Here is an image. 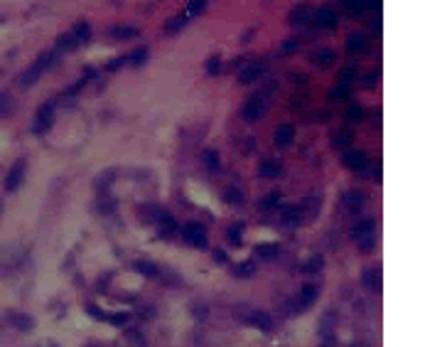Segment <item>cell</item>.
I'll use <instances>...</instances> for the list:
<instances>
[{
    "label": "cell",
    "instance_id": "7",
    "mask_svg": "<svg viewBox=\"0 0 425 347\" xmlns=\"http://www.w3.org/2000/svg\"><path fill=\"white\" fill-rule=\"evenodd\" d=\"M344 165L349 168V170H364L366 165H369V158H366V153H361V151H347L344 153Z\"/></svg>",
    "mask_w": 425,
    "mask_h": 347
},
{
    "label": "cell",
    "instance_id": "18",
    "mask_svg": "<svg viewBox=\"0 0 425 347\" xmlns=\"http://www.w3.org/2000/svg\"><path fill=\"white\" fill-rule=\"evenodd\" d=\"M111 35H113L116 39L138 37V27H130V25H116V27H111Z\"/></svg>",
    "mask_w": 425,
    "mask_h": 347
},
{
    "label": "cell",
    "instance_id": "16",
    "mask_svg": "<svg viewBox=\"0 0 425 347\" xmlns=\"http://www.w3.org/2000/svg\"><path fill=\"white\" fill-rule=\"evenodd\" d=\"M76 37V42L79 44H86L89 39H91V25L89 22H76L74 25V32H72Z\"/></svg>",
    "mask_w": 425,
    "mask_h": 347
},
{
    "label": "cell",
    "instance_id": "43",
    "mask_svg": "<svg viewBox=\"0 0 425 347\" xmlns=\"http://www.w3.org/2000/svg\"><path fill=\"white\" fill-rule=\"evenodd\" d=\"M219 69H222V57H217V55H214V57L206 62V72L214 77V74H219Z\"/></svg>",
    "mask_w": 425,
    "mask_h": 347
},
{
    "label": "cell",
    "instance_id": "41",
    "mask_svg": "<svg viewBox=\"0 0 425 347\" xmlns=\"http://www.w3.org/2000/svg\"><path fill=\"white\" fill-rule=\"evenodd\" d=\"M86 310H89V315H91L93 320H106V318H109V313H103L96 303H86Z\"/></svg>",
    "mask_w": 425,
    "mask_h": 347
},
{
    "label": "cell",
    "instance_id": "19",
    "mask_svg": "<svg viewBox=\"0 0 425 347\" xmlns=\"http://www.w3.org/2000/svg\"><path fill=\"white\" fill-rule=\"evenodd\" d=\"M253 254L258 256V259H276L278 254H280V246L278 244H258Z\"/></svg>",
    "mask_w": 425,
    "mask_h": 347
},
{
    "label": "cell",
    "instance_id": "31",
    "mask_svg": "<svg viewBox=\"0 0 425 347\" xmlns=\"http://www.w3.org/2000/svg\"><path fill=\"white\" fill-rule=\"evenodd\" d=\"M344 5H347L349 13L359 15V13H364V10L369 8V0H344Z\"/></svg>",
    "mask_w": 425,
    "mask_h": 347
},
{
    "label": "cell",
    "instance_id": "33",
    "mask_svg": "<svg viewBox=\"0 0 425 347\" xmlns=\"http://www.w3.org/2000/svg\"><path fill=\"white\" fill-rule=\"evenodd\" d=\"M135 271H140V273L148 276V278L157 276V266H155L152 261H138V264H135Z\"/></svg>",
    "mask_w": 425,
    "mask_h": 347
},
{
    "label": "cell",
    "instance_id": "23",
    "mask_svg": "<svg viewBox=\"0 0 425 347\" xmlns=\"http://www.w3.org/2000/svg\"><path fill=\"white\" fill-rule=\"evenodd\" d=\"M57 47H59V49H64V52H72V49H76V47H79V42H76V37L72 35V32H67V35H59V39H57Z\"/></svg>",
    "mask_w": 425,
    "mask_h": 347
},
{
    "label": "cell",
    "instance_id": "22",
    "mask_svg": "<svg viewBox=\"0 0 425 347\" xmlns=\"http://www.w3.org/2000/svg\"><path fill=\"white\" fill-rule=\"evenodd\" d=\"M347 49H349V52H364V49H366V37H364V35H356V32L349 35V37H347Z\"/></svg>",
    "mask_w": 425,
    "mask_h": 347
},
{
    "label": "cell",
    "instance_id": "46",
    "mask_svg": "<svg viewBox=\"0 0 425 347\" xmlns=\"http://www.w3.org/2000/svg\"><path fill=\"white\" fill-rule=\"evenodd\" d=\"M123 64H128V57L113 59V62H109V64H106V69H109V72H113V69H118V67H123Z\"/></svg>",
    "mask_w": 425,
    "mask_h": 347
},
{
    "label": "cell",
    "instance_id": "25",
    "mask_svg": "<svg viewBox=\"0 0 425 347\" xmlns=\"http://www.w3.org/2000/svg\"><path fill=\"white\" fill-rule=\"evenodd\" d=\"M256 273V264L253 261H243V264H239L236 269H234V276L236 278H251Z\"/></svg>",
    "mask_w": 425,
    "mask_h": 347
},
{
    "label": "cell",
    "instance_id": "12",
    "mask_svg": "<svg viewBox=\"0 0 425 347\" xmlns=\"http://www.w3.org/2000/svg\"><path fill=\"white\" fill-rule=\"evenodd\" d=\"M251 325L258 328L260 332H271L273 330V318H271V313H253L251 315Z\"/></svg>",
    "mask_w": 425,
    "mask_h": 347
},
{
    "label": "cell",
    "instance_id": "40",
    "mask_svg": "<svg viewBox=\"0 0 425 347\" xmlns=\"http://www.w3.org/2000/svg\"><path fill=\"white\" fill-rule=\"evenodd\" d=\"M128 313H109V318H106V323H113V325H123V323H128Z\"/></svg>",
    "mask_w": 425,
    "mask_h": 347
},
{
    "label": "cell",
    "instance_id": "36",
    "mask_svg": "<svg viewBox=\"0 0 425 347\" xmlns=\"http://www.w3.org/2000/svg\"><path fill=\"white\" fill-rule=\"evenodd\" d=\"M202 10H204V0H189V5H187V10L182 15L189 20L192 15H197V13H202Z\"/></svg>",
    "mask_w": 425,
    "mask_h": 347
},
{
    "label": "cell",
    "instance_id": "11",
    "mask_svg": "<svg viewBox=\"0 0 425 347\" xmlns=\"http://www.w3.org/2000/svg\"><path fill=\"white\" fill-rule=\"evenodd\" d=\"M175 231H177V222L172 219V214L170 212H160V236H175Z\"/></svg>",
    "mask_w": 425,
    "mask_h": 347
},
{
    "label": "cell",
    "instance_id": "47",
    "mask_svg": "<svg viewBox=\"0 0 425 347\" xmlns=\"http://www.w3.org/2000/svg\"><path fill=\"white\" fill-rule=\"evenodd\" d=\"M297 44H300V39H297V37H293V39H285L280 49H283V52H293V49H295Z\"/></svg>",
    "mask_w": 425,
    "mask_h": 347
},
{
    "label": "cell",
    "instance_id": "34",
    "mask_svg": "<svg viewBox=\"0 0 425 347\" xmlns=\"http://www.w3.org/2000/svg\"><path fill=\"white\" fill-rule=\"evenodd\" d=\"M349 91H351V86H349V84L339 81V84L334 86L332 91H330V98H347V96H349Z\"/></svg>",
    "mask_w": 425,
    "mask_h": 347
},
{
    "label": "cell",
    "instance_id": "44",
    "mask_svg": "<svg viewBox=\"0 0 425 347\" xmlns=\"http://www.w3.org/2000/svg\"><path fill=\"white\" fill-rule=\"evenodd\" d=\"M347 116H349L351 121H361V118H364V109L354 104V106H349V111H347Z\"/></svg>",
    "mask_w": 425,
    "mask_h": 347
},
{
    "label": "cell",
    "instance_id": "48",
    "mask_svg": "<svg viewBox=\"0 0 425 347\" xmlns=\"http://www.w3.org/2000/svg\"><path fill=\"white\" fill-rule=\"evenodd\" d=\"M214 261H217V264H226V261H229V256H226L222 249H217V251H214Z\"/></svg>",
    "mask_w": 425,
    "mask_h": 347
},
{
    "label": "cell",
    "instance_id": "35",
    "mask_svg": "<svg viewBox=\"0 0 425 347\" xmlns=\"http://www.w3.org/2000/svg\"><path fill=\"white\" fill-rule=\"evenodd\" d=\"M224 202H229V205H241V202H243V194H241V190H236V187H229V190L224 192Z\"/></svg>",
    "mask_w": 425,
    "mask_h": 347
},
{
    "label": "cell",
    "instance_id": "28",
    "mask_svg": "<svg viewBox=\"0 0 425 347\" xmlns=\"http://www.w3.org/2000/svg\"><path fill=\"white\" fill-rule=\"evenodd\" d=\"M334 59H337V55H334L332 49H322V52L314 55V62H317L320 67H330V64H334Z\"/></svg>",
    "mask_w": 425,
    "mask_h": 347
},
{
    "label": "cell",
    "instance_id": "13",
    "mask_svg": "<svg viewBox=\"0 0 425 347\" xmlns=\"http://www.w3.org/2000/svg\"><path fill=\"white\" fill-rule=\"evenodd\" d=\"M361 283L371 290H381V271L379 269H366L361 276Z\"/></svg>",
    "mask_w": 425,
    "mask_h": 347
},
{
    "label": "cell",
    "instance_id": "15",
    "mask_svg": "<svg viewBox=\"0 0 425 347\" xmlns=\"http://www.w3.org/2000/svg\"><path fill=\"white\" fill-rule=\"evenodd\" d=\"M310 15H312L310 5H297L295 10L290 13V25H305L310 20Z\"/></svg>",
    "mask_w": 425,
    "mask_h": 347
},
{
    "label": "cell",
    "instance_id": "24",
    "mask_svg": "<svg viewBox=\"0 0 425 347\" xmlns=\"http://www.w3.org/2000/svg\"><path fill=\"white\" fill-rule=\"evenodd\" d=\"M374 229H376L374 219H361V222L354 227V236H356V239H359V236H369V234H374Z\"/></svg>",
    "mask_w": 425,
    "mask_h": 347
},
{
    "label": "cell",
    "instance_id": "9",
    "mask_svg": "<svg viewBox=\"0 0 425 347\" xmlns=\"http://www.w3.org/2000/svg\"><path fill=\"white\" fill-rule=\"evenodd\" d=\"M293 138H295V128L293 126H288V123H283V126H278L276 128V145L278 148H288L290 143H293Z\"/></svg>",
    "mask_w": 425,
    "mask_h": 347
},
{
    "label": "cell",
    "instance_id": "21",
    "mask_svg": "<svg viewBox=\"0 0 425 347\" xmlns=\"http://www.w3.org/2000/svg\"><path fill=\"white\" fill-rule=\"evenodd\" d=\"M344 205L349 207L351 212H359V210H361V205H364V194L356 192V190H351V192L344 194Z\"/></svg>",
    "mask_w": 425,
    "mask_h": 347
},
{
    "label": "cell",
    "instance_id": "6",
    "mask_svg": "<svg viewBox=\"0 0 425 347\" xmlns=\"http://www.w3.org/2000/svg\"><path fill=\"white\" fill-rule=\"evenodd\" d=\"M314 298H317V288H314L312 283H307V286H302V290H300V295H297L295 306H290V315H295V313H300V310H307L310 306L314 303Z\"/></svg>",
    "mask_w": 425,
    "mask_h": 347
},
{
    "label": "cell",
    "instance_id": "29",
    "mask_svg": "<svg viewBox=\"0 0 425 347\" xmlns=\"http://www.w3.org/2000/svg\"><path fill=\"white\" fill-rule=\"evenodd\" d=\"M185 25H187L185 15H175V18H170L165 22V30H167V32H177V30H182Z\"/></svg>",
    "mask_w": 425,
    "mask_h": 347
},
{
    "label": "cell",
    "instance_id": "49",
    "mask_svg": "<svg viewBox=\"0 0 425 347\" xmlns=\"http://www.w3.org/2000/svg\"><path fill=\"white\" fill-rule=\"evenodd\" d=\"M194 318H197V320H204V318H206V306H202V308L197 306V308H194Z\"/></svg>",
    "mask_w": 425,
    "mask_h": 347
},
{
    "label": "cell",
    "instance_id": "10",
    "mask_svg": "<svg viewBox=\"0 0 425 347\" xmlns=\"http://www.w3.org/2000/svg\"><path fill=\"white\" fill-rule=\"evenodd\" d=\"M260 74H263V64L253 62V64H246V67L239 72V81L241 84H251V81H256Z\"/></svg>",
    "mask_w": 425,
    "mask_h": 347
},
{
    "label": "cell",
    "instance_id": "45",
    "mask_svg": "<svg viewBox=\"0 0 425 347\" xmlns=\"http://www.w3.org/2000/svg\"><path fill=\"white\" fill-rule=\"evenodd\" d=\"M320 269H322V259L320 256H314L312 261H307V266H305L307 273H314V271H320Z\"/></svg>",
    "mask_w": 425,
    "mask_h": 347
},
{
    "label": "cell",
    "instance_id": "51",
    "mask_svg": "<svg viewBox=\"0 0 425 347\" xmlns=\"http://www.w3.org/2000/svg\"><path fill=\"white\" fill-rule=\"evenodd\" d=\"M351 347H364V345H351Z\"/></svg>",
    "mask_w": 425,
    "mask_h": 347
},
{
    "label": "cell",
    "instance_id": "1",
    "mask_svg": "<svg viewBox=\"0 0 425 347\" xmlns=\"http://www.w3.org/2000/svg\"><path fill=\"white\" fill-rule=\"evenodd\" d=\"M52 62H55V52H44V55H39V57L32 62V67H30V69L22 74L20 84H22V86H30V84H35V81L39 79V74H42V72H44V69L52 64Z\"/></svg>",
    "mask_w": 425,
    "mask_h": 347
},
{
    "label": "cell",
    "instance_id": "42",
    "mask_svg": "<svg viewBox=\"0 0 425 347\" xmlns=\"http://www.w3.org/2000/svg\"><path fill=\"white\" fill-rule=\"evenodd\" d=\"M371 249H374V234H369V236H359V251H361V254H369Z\"/></svg>",
    "mask_w": 425,
    "mask_h": 347
},
{
    "label": "cell",
    "instance_id": "3",
    "mask_svg": "<svg viewBox=\"0 0 425 347\" xmlns=\"http://www.w3.org/2000/svg\"><path fill=\"white\" fill-rule=\"evenodd\" d=\"M22 177H25V160H15L13 163V168L8 170L5 175V192H15L20 187V182H22Z\"/></svg>",
    "mask_w": 425,
    "mask_h": 347
},
{
    "label": "cell",
    "instance_id": "39",
    "mask_svg": "<svg viewBox=\"0 0 425 347\" xmlns=\"http://www.w3.org/2000/svg\"><path fill=\"white\" fill-rule=\"evenodd\" d=\"M276 205H280V192H271L265 200H260V207H263V210H273Z\"/></svg>",
    "mask_w": 425,
    "mask_h": 347
},
{
    "label": "cell",
    "instance_id": "20",
    "mask_svg": "<svg viewBox=\"0 0 425 347\" xmlns=\"http://www.w3.org/2000/svg\"><path fill=\"white\" fill-rule=\"evenodd\" d=\"M302 214H305V210H302L300 205L288 207V210L283 212V222H285V224H300V222H302Z\"/></svg>",
    "mask_w": 425,
    "mask_h": 347
},
{
    "label": "cell",
    "instance_id": "2",
    "mask_svg": "<svg viewBox=\"0 0 425 347\" xmlns=\"http://www.w3.org/2000/svg\"><path fill=\"white\" fill-rule=\"evenodd\" d=\"M182 236H185L192 246H197V249H204V246H206V231H204V227H202V224H197V222L185 224Z\"/></svg>",
    "mask_w": 425,
    "mask_h": 347
},
{
    "label": "cell",
    "instance_id": "8",
    "mask_svg": "<svg viewBox=\"0 0 425 347\" xmlns=\"http://www.w3.org/2000/svg\"><path fill=\"white\" fill-rule=\"evenodd\" d=\"M260 114H263V104H260V98H248V101L241 106V116H243V121H258Z\"/></svg>",
    "mask_w": 425,
    "mask_h": 347
},
{
    "label": "cell",
    "instance_id": "30",
    "mask_svg": "<svg viewBox=\"0 0 425 347\" xmlns=\"http://www.w3.org/2000/svg\"><path fill=\"white\" fill-rule=\"evenodd\" d=\"M145 59H148V47H138V49L128 57V62L133 64V67H140V64H145Z\"/></svg>",
    "mask_w": 425,
    "mask_h": 347
},
{
    "label": "cell",
    "instance_id": "32",
    "mask_svg": "<svg viewBox=\"0 0 425 347\" xmlns=\"http://www.w3.org/2000/svg\"><path fill=\"white\" fill-rule=\"evenodd\" d=\"M10 325H15L18 330H30L35 323L32 318H25V315H10Z\"/></svg>",
    "mask_w": 425,
    "mask_h": 347
},
{
    "label": "cell",
    "instance_id": "17",
    "mask_svg": "<svg viewBox=\"0 0 425 347\" xmlns=\"http://www.w3.org/2000/svg\"><path fill=\"white\" fill-rule=\"evenodd\" d=\"M334 323H337V315H334V310H327V313H325V318H322V323H320V332L325 335V340H327V337H332Z\"/></svg>",
    "mask_w": 425,
    "mask_h": 347
},
{
    "label": "cell",
    "instance_id": "38",
    "mask_svg": "<svg viewBox=\"0 0 425 347\" xmlns=\"http://www.w3.org/2000/svg\"><path fill=\"white\" fill-rule=\"evenodd\" d=\"M356 74H359V69H356L354 64H351V67H344V69L339 72V81H344V84H351V79L356 77Z\"/></svg>",
    "mask_w": 425,
    "mask_h": 347
},
{
    "label": "cell",
    "instance_id": "27",
    "mask_svg": "<svg viewBox=\"0 0 425 347\" xmlns=\"http://www.w3.org/2000/svg\"><path fill=\"white\" fill-rule=\"evenodd\" d=\"M202 160H204V165H206L209 170H219V165H222V160H219V153H217V151H204Z\"/></svg>",
    "mask_w": 425,
    "mask_h": 347
},
{
    "label": "cell",
    "instance_id": "37",
    "mask_svg": "<svg viewBox=\"0 0 425 347\" xmlns=\"http://www.w3.org/2000/svg\"><path fill=\"white\" fill-rule=\"evenodd\" d=\"M351 140H354V135L349 133V131H342V133H337L334 135V145H337V148H347V145H349Z\"/></svg>",
    "mask_w": 425,
    "mask_h": 347
},
{
    "label": "cell",
    "instance_id": "50",
    "mask_svg": "<svg viewBox=\"0 0 425 347\" xmlns=\"http://www.w3.org/2000/svg\"><path fill=\"white\" fill-rule=\"evenodd\" d=\"M364 84H366V86H374V84H376V72H371V74H369V79H366Z\"/></svg>",
    "mask_w": 425,
    "mask_h": 347
},
{
    "label": "cell",
    "instance_id": "26",
    "mask_svg": "<svg viewBox=\"0 0 425 347\" xmlns=\"http://www.w3.org/2000/svg\"><path fill=\"white\" fill-rule=\"evenodd\" d=\"M226 234H229V241H231L234 246H241V241H243V224H239V222L231 224Z\"/></svg>",
    "mask_w": 425,
    "mask_h": 347
},
{
    "label": "cell",
    "instance_id": "5",
    "mask_svg": "<svg viewBox=\"0 0 425 347\" xmlns=\"http://www.w3.org/2000/svg\"><path fill=\"white\" fill-rule=\"evenodd\" d=\"M314 22H317V27H322V30H332V27H337V22H339L337 10H334L332 5H322V8L314 13Z\"/></svg>",
    "mask_w": 425,
    "mask_h": 347
},
{
    "label": "cell",
    "instance_id": "4",
    "mask_svg": "<svg viewBox=\"0 0 425 347\" xmlns=\"http://www.w3.org/2000/svg\"><path fill=\"white\" fill-rule=\"evenodd\" d=\"M52 121H55V98L39 106L37 121H35V133H42V131H47V128L52 126Z\"/></svg>",
    "mask_w": 425,
    "mask_h": 347
},
{
    "label": "cell",
    "instance_id": "14",
    "mask_svg": "<svg viewBox=\"0 0 425 347\" xmlns=\"http://www.w3.org/2000/svg\"><path fill=\"white\" fill-rule=\"evenodd\" d=\"M280 163L278 160H260L258 165V175L260 177H280Z\"/></svg>",
    "mask_w": 425,
    "mask_h": 347
}]
</instances>
